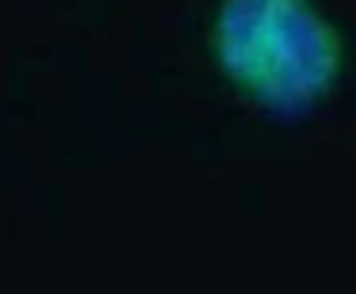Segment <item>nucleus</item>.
I'll return each instance as SVG.
<instances>
[{
	"mask_svg": "<svg viewBox=\"0 0 356 294\" xmlns=\"http://www.w3.org/2000/svg\"><path fill=\"white\" fill-rule=\"evenodd\" d=\"M218 69L272 115H307L341 77V39L310 0H222L211 35Z\"/></svg>",
	"mask_w": 356,
	"mask_h": 294,
	"instance_id": "obj_1",
	"label": "nucleus"
}]
</instances>
